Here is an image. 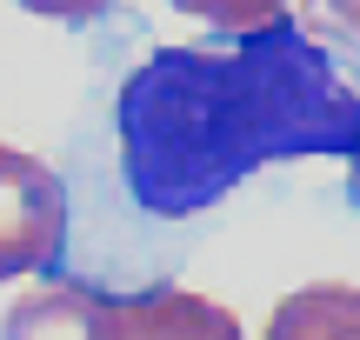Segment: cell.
<instances>
[{"mask_svg": "<svg viewBox=\"0 0 360 340\" xmlns=\"http://www.w3.org/2000/svg\"><path fill=\"white\" fill-rule=\"evenodd\" d=\"M67 261V187L47 160L0 140V280L60 274Z\"/></svg>", "mask_w": 360, "mask_h": 340, "instance_id": "cell-2", "label": "cell"}, {"mask_svg": "<svg viewBox=\"0 0 360 340\" xmlns=\"http://www.w3.org/2000/svg\"><path fill=\"white\" fill-rule=\"evenodd\" d=\"M94 340H247L240 320L220 301L187 287H147V294H101Z\"/></svg>", "mask_w": 360, "mask_h": 340, "instance_id": "cell-3", "label": "cell"}, {"mask_svg": "<svg viewBox=\"0 0 360 340\" xmlns=\"http://www.w3.org/2000/svg\"><path fill=\"white\" fill-rule=\"evenodd\" d=\"M267 340H360V287H294L267 320Z\"/></svg>", "mask_w": 360, "mask_h": 340, "instance_id": "cell-5", "label": "cell"}, {"mask_svg": "<svg viewBox=\"0 0 360 340\" xmlns=\"http://www.w3.org/2000/svg\"><path fill=\"white\" fill-rule=\"evenodd\" d=\"M347 200H354V207H360V160H354V167H347Z\"/></svg>", "mask_w": 360, "mask_h": 340, "instance_id": "cell-9", "label": "cell"}, {"mask_svg": "<svg viewBox=\"0 0 360 340\" xmlns=\"http://www.w3.org/2000/svg\"><path fill=\"white\" fill-rule=\"evenodd\" d=\"M13 7L40 13V20H67V27H80V20H101L114 0H13Z\"/></svg>", "mask_w": 360, "mask_h": 340, "instance_id": "cell-8", "label": "cell"}, {"mask_svg": "<svg viewBox=\"0 0 360 340\" xmlns=\"http://www.w3.org/2000/svg\"><path fill=\"white\" fill-rule=\"evenodd\" d=\"M300 34L327 53H360V0H300Z\"/></svg>", "mask_w": 360, "mask_h": 340, "instance_id": "cell-7", "label": "cell"}, {"mask_svg": "<svg viewBox=\"0 0 360 340\" xmlns=\"http://www.w3.org/2000/svg\"><path fill=\"white\" fill-rule=\"evenodd\" d=\"M94 307H101V287L53 280V287H40V294L7 307L0 340H94Z\"/></svg>", "mask_w": 360, "mask_h": 340, "instance_id": "cell-4", "label": "cell"}, {"mask_svg": "<svg viewBox=\"0 0 360 340\" xmlns=\"http://www.w3.org/2000/svg\"><path fill=\"white\" fill-rule=\"evenodd\" d=\"M120 167L154 221L207 214L274 160H360V80L300 20L154 47L120 80Z\"/></svg>", "mask_w": 360, "mask_h": 340, "instance_id": "cell-1", "label": "cell"}, {"mask_svg": "<svg viewBox=\"0 0 360 340\" xmlns=\"http://www.w3.org/2000/svg\"><path fill=\"white\" fill-rule=\"evenodd\" d=\"M174 13H193V20L220 27V34H260V27L287 20V0H167Z\"/></svg>", "mask_w": 360, "mask_h": 340, "instance_id": "cell-6", "label": "cell"}]
</instances>
